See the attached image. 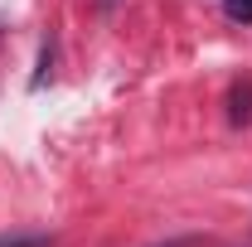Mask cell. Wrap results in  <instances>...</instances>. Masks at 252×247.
<instances>
[{"mask_svg":"<svg viewBox=\"0 0 252 247\" xmlns=\"http://www.w3.org/2000/svg\"><path fill=\"white\" fill-rule=\"evenodd\" d=\"M228 122L233 126H248L252 122V83H233V93H228Z\"/></svg>","mask_w":252,"mask_h":247,"instance_id":"6da1fadb","label":"cell"},{"mask_svg":"<svg viewBox=\"0 0 252 247\" xmlns=\"http://www.w3.org/2000/svg\"><path fill=\"white\" fill-rule=\"evenodd\" d=\"M97 5H102V10H112V5H117V0H97Z\"/></svg>","mask_w":252,"mask_h":247,"instance_id":"5b68a950","label":"cell"},{"mask_svg":"<svg viewBox=\"0 0 252 247\" xmlns=\"http://www.w3.org/2000/svg\"><path fill=\"white\" fill-rule=\"evenodd\" d=\"M54 54H59V44H54V39H44V49H39V73L30 78V88H44V83L54 78Z\"/></svg>","mask_w":252,"mask_h":247,"instance_id":"7a4b0ae2","label":"cell"},{"mask_svg":"<svg viewBox=\"0 0 252 247\" xmlns=\"http://www.w3.org/2000/svg\"><path fill=\"white\" fill-rule=\"evenodd\" d=\"M223 15L238 25H252V0H223Z\"/></svg>","mask_w":252,"mask_h":247,"instance_id":"277c9868","label":"cell"},{"mask_svg":"<svg viewBox=\"0 0 252 247\" xmlns=\"http://www.w3.org/2000/svg\"><path fill=\"white\" fill-rule=\"evenodd\" d=\"M49 233H0V247H49Z\"/></svg>","mask_w":252,"mask_h":247,"instance_id":"3957f363","label":"cell"}]
</instances>
